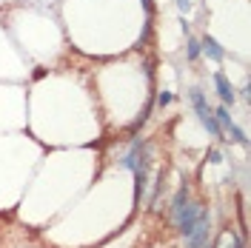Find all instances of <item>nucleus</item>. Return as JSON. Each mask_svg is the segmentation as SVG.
Returning a JSON list of instances; mask_svg holds the SVG:
<instances>
[{"mask_svg":"<svg viewBox=\"0 0 251 248\" xmlns=\"http://www.w3.org/2000/svg\"><path fill=\"white\" fill-rule=\"evenodd\" d=\"M172 217H174L177 231L183 234V237H188V234L194 231L197 217H200V205L191 200L188 186H180V188H177V194H174V200H172Z\"/></svg>","mask_w":251,"mask_h":248,"instance_id":"obj_1","label":"nucleus"},{"mask_svg":"<svg viewBox=\"0 0 251 248\" xmlns=\"http://www.w3.org/2000/svg\"><path fill=\"white\" fill-rule=\"evenodd\" d=\"M188 100H191V109H194V114H197V120L203 123L205 131H208L211 137H223V128H220L211 106L205 103V94L200 92V89H188Z\"/></svg>","mask_w":251,"mask_h":248,"instance_id":"obj_2","label":"nucleus"},{"mask_svg":"<svg viewBox=\"0 0 251 248\" xmlns=\"http://www.w3.org/2000/svg\"><path fill=\"white\" fill-rule=\"evenodd\" d=\"M208 237H211V211L200 205V217H197L194 231L186 237V248H208Z\"/></svg>","mask_w":251,"mask_h":248,"instance_id":"obj_3","label":"nucleus"},{"mask_svg":"<svg viewBox=\"0 0 251 248\" xmlns=\"http://www.w3.org/2000/svg\"><path fill=\"white\" fill-rule=\"evenodd\" d=\"M214 86H217V94H220V100H223V106H234L237 94H234L231 83H228V77H226L223 72H214Z\"/></svg>","mask_w":251,"mask_h":248,"instance_id":"obj_4","label":"nucleus"},{"mask_svg":"<svg viewBox=\"0 0 251 248\" xmlns=\"http://www.w3.org/2000/svg\"><path fill=\"white\" fill-rule=\"evenodd\" d=\"M200 51H205L208 57L214 63H223V57H226V51H223V46H220L217 40L211 37V34H205L203 40H200Z\"/></svg>","mask_w":251,"mask_h":248,"instance_id":"obj_5","label":"nucleus"},{"mask_svg":"<svg viewBox=\"0 0 251 248\" xmlns=\"http://www.w3.org/2000/svg\"><path fill=\"white\" fill-rule=\"evenodd\" d=\"M186 57L191 63L200 57V40H197V37H191V34H188V40H186Z\"/></svg>","mask_w":251,"mask_h":248,"instance_id":"obj_6","label":"nucleus"},{"mask_svg":"<svg viewBox=\"0 0 251 248\" xmlns=\"http://www.w3.org/2000/svg\"><path fill=\"white\" fill-rule=\"evenodd\" d=\"M226 131H228V134H231V137L228 140H234L237 146H249V137H246V131H243V128H240V125H228V128H226Z\"/></svg>","mask_w":251,"mask_h":248,"instance_id":"obj_7","label":"nucleus"},{"mask_svg":"<svg viewBox=\"0 0 251 248\" xmlns=\"http://www.w3.org/2000/svg\"><path fill=\"white\" fill-rule=\"evenodd\" d=\"M172 100H174V94H172V92H160V94H157V106H160V109H166Z\"/></svg>","mask_w":251,"mask_h":248,"instance_id":"obj_8","label":"nucleus"},{"mask_svg":"<svg viewBox=\"0 0 251 248\" xmlns=\"http://www.w3.org/2000/svg\"><path fill=\"white\" fill-rule=\"evenodd\" d=\"M208 163H214V166H220V163H223V154H220V149H211V151H208Z\"/></svg>","mask_w":251,"mask_h":248,"instance_id":"obj_9","label":"nucleus"},{"mask_svg":"<svg viewBox=\"0 0 251 248\" xmlns=\"http://www.w3.org/2000/svg\"><path fill=\"white\" fill-rule=\"evenodd\" d=\"M177 9H180V12L186 15L188 9H191V0H177Z\"/></svg>","mask_w":251,"mask_h":248,"instance_id":"obj_10","label":"nucleus"},{"mask_svg":"<svg viewBox=\"0 0 251 248\" xmlns=\"http://www.w3.org/2000/svg\"><path fill=\"white\" fill-rule=\"evenodd\" d=\"M143 9H146V15H151V0H143Z\"/></svg>","mask_w":251,"mask_h":248,"instance_id":"obj_11","label":"nucleus"},{"mask_svg":"<svg viewBox=\"0 0 251 248\" xmlns=\"http://www.w3.org/2000/svg\"><path fill=\"white\" fill-rule=\"evenodd\" d=\"M234 248H246V243H243L240 237H234Z\"/></svg>","mask_w":251,"mask_h":248,"instance_id":"obj_12","label":"nucleus"}]
</instances>
